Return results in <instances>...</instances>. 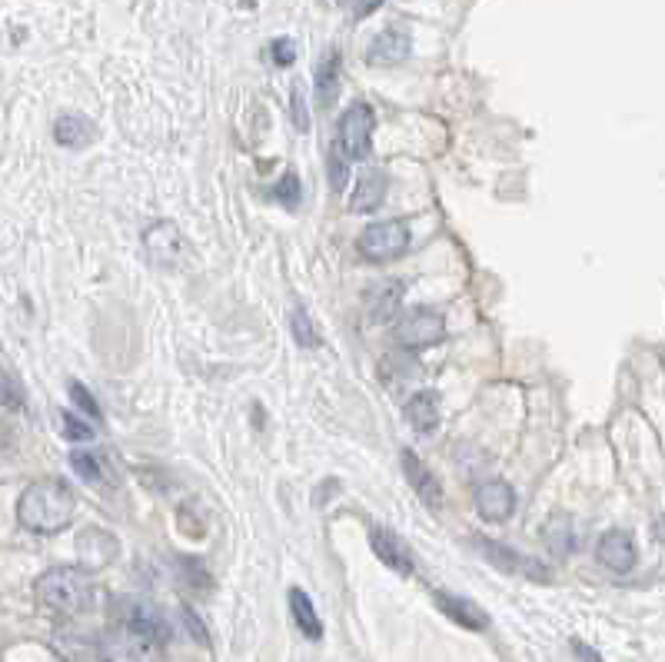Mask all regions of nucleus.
I'll list each match as a JSON object with an SVG mask.
<instances>
[{
	"label": "nucleus",
	"mask_w": 665,
	"mask_h": 662,
	"mask_svg": "<svg viewBox=\"0 0 665 662\" xmlns=\"http://www.w3.org/2000/svg\"><path fill=\"white\" fill-rule=\"evenodd\" d=\"M167 636V623L150 603L120 599L114 623L97 639V656L100 662H160Z\"/></svg>",
	"instance_id": "nucleus-1"
},
{
	"label": "nucleus",
	"mask_w": 665,
	"mask_h": 662,
	"mask_svg": "<svg viewBox=\"0 0 665 662\" xmlns=\"http://www.w3.org/2000/svg\"><path fill=\"white\" fill-rule=\"evenodd\" d=\"M77 513V496L64 480H37L20 493L17 519L30 533L50 536L70 526Z\"/></svg>",
	"instance_id": "nucleus-2"
},
{
	"label": "nucleus",
	"mask_w": 665,
	"mask_h": 662,
	"mask_svg": "<svg viewBox=\"0 0 665 662\" xmlns=\"http://www.w3.org/2000/svg\"><path fill=\"white\" fill-rule=\"evenodd\" d=\"M37 603L57 616H77L94 603V579L80 566H54L37 579Z\"/></svg>",
	"instance_id": "nucleus-3"
},
{
	"label": "nucleus",
	"mask_w": 665,
	"mask_h": 662,
	"mask_svg": "<svg viewBox=\"0 0 665 662\" xmlns=\"http://www.w3.org/2000/svg\"><path fill=\"white\" fill-rule=\"evenodd\" d=\"M373 127H376V114L370 104H363V100H356L350 104V110L340 117V124H336V150L343 154V160H363L370 157V147H373Z\"/></svg>",
	"instance_id": "nucleus-4"
},
{
	"label": "nucleus",
	"mask_w": 665,
	"mask_h": 662,
	"mask_svg": "<svg viewBox=\"0 0 665 662\" xmlns=\"http://www.w3.org/2000/svg\"><path fill=\"white\" fill-rule=\"evenodd\" d=\"M409 247V230L406 223L399 220H383V223H370L360 240H356V250L363 253L366 260H396L403 257Z\"/></svg>",
	"instance_id": "nucleus-5"
},
{
	"label": "nucleus",
	"mask_w": 665,
	"mask_h": 662,
	"mask_svg": "<svg viewBox=\"0 0 665 662\" xmlns=\"http://www.w3.org/2000/svg\"><path fill=\"white\" fill-rule=\"evenodd\" d=\"M446 336V320L443 313L419 307L413 313H406L396 327V340L403 350H423V346H433Z\"/></svg>",
	"instance_id": "nucleus-6"
},
{
	"label": "nucleus",
	"mask_w": 665,
	"mask_h": 662,
	"mask_svg": "<svg viewBox=\"0 0 665 662\" xmlns=\"http://www.w3.org/2000/svg\"><path fill=\"white\" fill-rule=\"evenodd\" d=\"M476 549H479V553H483L496 569H503V573H509V576L539 579V583H546V579H549V569L542 566L539 559L516 553V549H509V546H503V543H496V539H476Z\"/></svg>",
	"instance_id": "nucleus-7"
},
{
	"label": "nucleus",
	"mask_w": 665,
	"mask_h": 662,
	"mask_svg": "<svg viewBox=\"0 0 665 662\" xmlns=\"http://www.w3.org/2000/svg\"><path fill=\"white\" fill-rule=\"evenodd\" d=\"M596 559L606 569H612V573H629V569H636V559H639L636 539H632V533H626V529H609L596 543Z\"/></svg>",
	"instance_id": "nucleus-8"
},
{
	"label": "nucleus",
	"mask_w": 665,
	"mask_h": 662,
	"mask_svg": "<svg viewBox=\"0 0 665 662\" xmlns=\"http://www.w3.org/2000/svg\"><path fill=\"white\" fill-rule=\"evenodd\" d=\"M476 509L486 523H506L516 513V493L503 480H489L476 490Z\"/></svg>",
	"instance_id": "nucleus-9"
},
{
	"label": "nucleus",
	"mask_w": 665,
	"mask_h": 662,
	"mask_svg": "<svg viewBox=\"0 0 665 662\" xmlns=\"http://www.w3.org/2000/svg\"><path fill=\"white\" fill-rule=\"evenodd\" d=\"M370 546L376 559H383L386 566L399 576H413V556H409L406 543L396 533H390L386 526H373L370 529Z\"/></svg>",
	"instance_id": "nucleus-10"
},
{
	"label": "nucleus",
	"mask_w": 665,
	"mask_h": 662,
	"mask_svg": "<svg viewBox=\"0 0 665 662\" xmlns=\"http://www.w3.org/2000/svg\"><path fill=\"white\" fill-rule=\"evenodd\" d=\"M409 50H413V40H409L406 30L390 27L370 44L366 60H370V64H380V67H393V64H403V60L409 57Z\"/></svg>",
	"instance_id": "nucleus-11"
},
{
	"label": "nucleus",
	"mask_w": 665,
	"mask_h": 662,
	"mask_svg": "<svg viewBox=\"0 0 665 662\" xmlns=\"http://www.w3.org/2000/svg\"><path fill=\"white\" fill-rule=\"evenodd\" d=\"M386 190H390V180H386V173L366 170L363 177L356 180V187L350 193V210L353 213H373L376 207H383Z\"/></svg>",
	"instance_id": "nucleus-12"
},
{
	"label": "nucleus",
	"mask_w": 665,
	"mask_h": 662,
	"mask_svg": "<svg viewBox=\"0 0 665 662\" xmlns=\"http://www.w3.org/2000/svg\"><path fill=\"white\" fill-rule=\"evenodd\" d=\"M403 473L426 506H443V486H439V480L426 470L423 460H419L413 450H403Z\"/></svg>",
	"instance_id": "nucleus-13"
},
{
	"label": "nucleus",
	"mask_w": 665,
	"mask_h": 662,
	"mask_svg": "<svg viewBox=\"0 0 665 662\" xmlns=\"http://www.w3.org/2000/svg\"><path fill=\"white\" fill-rule=\"evenodd\" d=\"M403 293H406V287L399 280L376 283V287L366 293V317H370L373 323H386L399 310V303H403Z\"/></svg>",
	"instance_id": "nucleus-14"
},
{
	"label": "nucleus",
	"mask_w": 665,
	"mask_h": 662,
	"mask_svg": "<svg viewBox=\"0 0 665 662\" xmlns=\"http://www.w3.org/2000/svg\"><path fill=\"white\" fill-rule=\"evenodd\" d=\"M383 383L390 386V390H406V386L419 383V376H423V366H419V360L413 353H386L383 356Z\"/></svg>",
	"instance_id": "nucleus-15"
},
{
	"label": "nucleus",
	"mask_w": 665,
	"mask_h": 662,
	"mask_svg": "<svg viewBox=\"0 0 665 662\" xmlns=\"http://www.w3.org/2000/svg\"><path fill=\"white\" fill-rule=\"evenodd\" d=\"M436 606L443 609V613L453 619L456 626L469 629V633H483V629L489 626V619H486L483 609H479L476 603H469V599H463V596L436 593Z\"/></svg>",
	"instance_id": "nucleus-16"
},
{
	"label": "nucleus",
	"mask_w": 665,
	"mask_h": 662,
	"mask_svg": "<svg viewBox=\"0 0 665 662\" xmlns=\"http://www.w3.org/2000/svg\"><path fill=\"white\" fill-rule=\"evenodd\" d=\"M290 609H293V619H296V629L306 636V639H323V619L316 613L313 599L303 593V589H290Z\"/></svg>",
	"instance_id": "nucleus-17"
},
{
	"label": "nucleus",
	"mask_w": 665,
	"mask_h": 662,
	"mask_svg": "<svg viewBox=\"0 0 665 662\" xmlns=\"http://www.w3.org/2000/svg\"><path fill=\"white\" fill-rule=\"evenodd\" d=\"M54 137H57V144H60V147H84V144H90V140L97 137V130H94V124H90L87 117H80V114H64V117H57Z\"/></svg>",
	"instance_id": "nucleus-18"
},
{
	"label": "nucleus",
	"mask_w": 665,
	"mask_h": 662,
	"mask_svg": "<svg viewBox=\"0 0 665 662\" xmlns=\"http://www.w3.org/2000/svg\"><path fill=\"white\" fill-rule=\"evenodd\" d=\"M406 420L416 433H433L439 426V403L433 393H416L406 403Z\"/></svg>",
	"instance_id": "nucleus-19"
},
{
	"label": "nucleus",
	"mask_w": 665,
	"mask_h": 662,
	"mask_svg": "<svg viewBox=\"0 0 665 662\" xmlns=\"http://www.w3.org/2000/svg\"><path fill=\"white\" fill-rule=\"evenodd\" d=\"M80 556L87 559V566H107L110 559L117 556V539L110 533H100V529H94V536H90V529L84 536H80Z\"/></svg>",
	"instance_id": "nucleus-20"
},
{
	"label": "nucleus",
	"mask_w": 665,
	"mask_h": 662,
	"mask_svg": "<svg viewBox=\"0 0 665 662\" xmlns=\"http://www.w3.org/2000/svg\"><path fill=\"white\" fill-rule=\"evenodd\" d=\"M336 94H340V54L330 50L320 70H316V97H320L323 107H333Z\"/></svg>",
	"instance_id": "nucleus-21"
},
{
	"label": "nucleus",
	"mask_w": 665,
	"mask_h": 662,
	"mask_svg": "<svg viewBox=\"0 0 665 662\" xmlns=\"http://www.w3.org/2000/svg\"><path fill=\"white\" fill-rule=\"evenodd\" d=\"M542 539H546V546L552 553L566 556L576 549V529H572V519L569 516H552L546 529H542Z\"/></svg>",
	"instance_id": "nucleus-22"
},
{
	"label": "nucleus",
	"mask_w": 665,
	"mask_h": 662,
	"mask_svg": "<svg viewBox=\"0 0 665 662\" xmlns=\"http://www.w3.org/2000/svg\"><path fill=\"white\" fill-rule=\"evenodd\" d=\"M70 463H74V470L84 476L87 483H110V466L100 460L97 453L74 450V453H70Z\"/></svg>",
	"instance_id": "nucleus-23"
},
{
	"label": "nucleus",
	"mask_w": 665,
	"mask_h": 662,
	"mask_svg": "<svg viewBox=\"0 0 665 662\" xmlns=\"http://www.w3.org/2000/svg\"><path fill=\"white\" fill-rule=\"evenodd\" d=\"M60 430H64L67 440H74V443L94 440V426L84 423V416H77V413H60Z\"/></svg>",
	"instance_id": "nucleus-24"
},
{
	"label": "nucleus",
	"mask_w": 665,
	"mask_h": 662,
	"mask_svg": "<svg viewBox=\"0 0 665 662\" xmlns=\"http://www.w3.org/2000/svg\"><path fill=\"white\" fill-rule=\"evenodd\" d=\"M290 327H293V336L300 346H316V330L310 323V313L303 307H293V317H290Z\"/></svg>",
	"instance_id": "nucleus-25"
},
{
	"label": "nucleus",
	"mask_w": 665,
	"mask_h": 662,
	"mask_svg": "<svg viewBox=\"0 0 665 662\" xmlns=\"http://www.w3.org/2000/svg\"><path fill=\"white\" fill-rule=\"evenodd\" d=\"M276 200H283L286 207H296L300 203V180H296V173H286V177L276 183Z\"/></svg>",
	"instance_id": "nucleus-26"
},
{
	"label": "nucleus",
	"mask_w": 665,
	"mask_h": 662,
	"mask_svg": "<svg viewBox=\"0 0 665 662\" xmlns=\"http://www.w3.org/2000/svg\"><path fill=\"white\" fill-rule=\"evenodd\" d=\"M346 177H350V160H343L340 150H330V183L333 190H343L346 187Z\"/></svg>",
	"instance_id": "nucleus-27"
},
{
	"label": "nucleus",
	"mask_w": 665,
	"mask_h": 662,
	"mask_svg": "<svg viewBox=\"0 0 665 662\" xmlns=\"http://www.w3.org/2000/svg\"><path fill=\"white\" fill-rule=\"evenodd\" d=\"M290 114H293V124L296 130H310V110H306V97L300 87H293V97H290Z\"/></svg>",
	"instance_id": "nucleus-28"
},
{
	"label": "nucleus",
	"mask_w": 665,
	"mask_h": 662,
	"mask_svg": "<svg viewBox=\"0 0 665 662\" xmlns=\"http://www.w3.org/2000/svg\"><path fill=\"white\" fill-rule=\"evenodd\" d=\"M70 396H74V403L80 406V410H87V416L100 420V406H97L94 396H90V390L84 383H70Z\"/></svg>",
	"instance_id": "nucleus-29"
},
{
	"label": "nucleus",
	"mask_w": 665,
	"mask_h": 662,
	"mask_svg": "<svg viewBox=\"0 0 665 662\" xmlns=\"http://www.w3.org/2000/svg\"><path fill=\"white\" fill-rule=\"evenodd\" d=\"M0 403L4 406H24V393H20V386L10 380L7 373H0Z\"/></svg>",
	"instance_id": "nucleus-30"
},
{
	"label": "nucleus",
	"mask_w": 665,
	"mask_h": 662,
	"mask_svg": "<svg viewBox=\"0 0 665 662\" xmlns=\"http://www.w3.org/2000/svg\"><path fill=\"white\" fill-rule=\"evenodd\" d=\"M273 57H276V64L286 67V64H290V60L296 57V50H293L290 40H276V44H273Z\"/></svg>",
	"instance_id": "nucleus-31"
},
{
	"label": "nucleus",
	"mask_w": 665,
	"mask_h": 662,
	"mask_svg": "<svg viewBox=\"0 0 665 662\" xmlns=\"http://www.w3.org/2000/svg\"><path fill=\"white\" fill-rule=\"evenodd\" d=\"M383 0H356V17H370Z\"/></svg>",
	"instance_id": "nucleus-32"
},
{
	"label": "nucleus",
	"mask_w": 665,
	"mask_h": 662,
	"mask_svg": "<svg viewBox=\"0 0 665 662\" xmlns=\"http://www.w3.org/2000/svg\"><path fill=\"white\" fill-rule=\"evenodd\" d=\"M572 649H576V653H579V659H582V662H602V659H599L596 653H592V649H586V646H582V643H572Z\"/></svg>",
	"instance_id": "nucleus-33"
},
{
	"label": "nucleus",
	"mask_w": 665,
	"mask_h": 662,
	"mask_svg": "<svg viewBox=\"0 0 665 662\" xmlns=\"http://www.w3.org/2000/svg\"><path fill=\"white\" fill-rule=\"evenodd\" d=\"M0 440H4V433H0ZM0 450H4V446H0Z\"/></svg>",
	"instance_id": "nucleus-34"
},
{
	"label": "nucleus",
	"mask_w": 665,
	"mask_h": 662,
	"mask_svg": "<svg viewBox=\"0 0 665 662\" xmlns=\"http://www.w3.org/2000/svg\"><path fill=\"white\" fill-rule=\"evenodd\" d=\"M340 4H346V0H340Z\"/></svg>",
	"instance_id": "nucleus-35"
}]
</instances>
